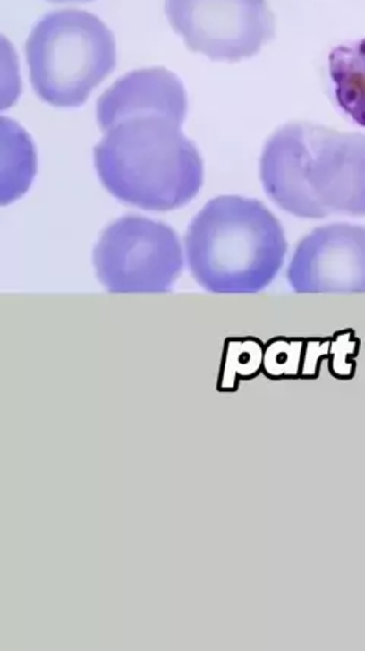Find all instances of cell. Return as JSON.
Segmentation results:
<instances>
[{"label": "cell", "mask_w": 365, "mask_h": 651, "mask_svg": "<svg viewBox=\"0 0 365 651\" xmlns=\"http://www.w3.org/2000/svg\"><path fill=\"white\" fill-rule=\"evenodd\" d=\"M260 182L269 201L291 216L364 217L365 134L286 124L265 144Z\"/></svg>", "instance_id": "cell-1"}, {"label": "cell", "mask_w": 365, "mask_h": 651, "mask_svg": "<svg viewBox=\"0 0 365 651\" xmlns=\"http://www.w3.org/2000/svg\"><path fill=\"white\" fill-rule=\"evenodd\" d=\"M184 118L169 112L130 113L102 129L95 168L110 194L152 212L180 210L203 186L204 165L182 132Z\"/></svg>", "instance_id": "cell-2"}, {"label": "cell", "mask_w": 365, "mask_h": 651, "mask_svg": "<svg viewBox=\"0 0 365 651\" xmlns=\"http://www.w3.org/2000/svg\"><path fill=\"white\" fill-rule=\"evenodd\" d=\"M184 249L191 275L204 290L258 293L279 275L288 242L262 201L219 195L191 221Z\"/></svg>", "instance_id": "cell-3"}, {"label": "cell", "mask_w": 365, "mask_h": 651, "mask_svg": "<svg viewBox=\"0 0 365 651\" xmlns=\"http://www.w3.org/2000/svg\"><path fill=\"white\" fill-rule=\"evenodd\" d=\"M37 95L54 107H78L116 66V43L98 17L55 11L43 17L26 43Z\"/></svg>", "instance_id": "cell-4"}, {"label": "cell", "mask_w": 365, "mask_h": 651, "mask_svg": "<svg viewBox=\"0 0 365 651\" xmlns=\"http://www.w3.org/2000/svg\"><path fill=\"white\" fill-rule=\"evenodd\" d=\"M182 247L173 227L125 216L102 232L93 252L98 279L112 293H162L182 272Z\"/></svg>", "instance_id": "cell-5"}, {"label": "cell", "mask_w": 365, "mask_h": 651, "mask_svg": "<svg viewBox=\"0 0 365 651\" xmlns=\"http://www.w3.org/2000/svg\"><path fill=\"white\" fill-rule=\"evenodd\" d=\"M165 8L186 47L215 62L250 58L274 37L267 0H166Z\"/></svg>", "instance_id": "cell-6"}, {"label": "cell", "mask_w": 365, "mask_h": 651, "mask_svg": "<svg viewBox=\"0 0 365 651\" xmlns=\"http://www.w3.org/2000/svg\"><path fill=\"white\" fill-rule=\"evenodd\" d=\"M286 278L297 293H365L364 226H319L300 240Z\"/></svg>", "instance_id": "cell-7"}, {"label": "cell", "mask_w": 365, "mask_h": 651, "mask_svg": "<svg viewBox=\"0 0 365 651\" xmlns=\"http://www.w3.org/2000/svg\"><path fill=\"white\" fill-rule=\"evenodd\" d=\"M169 112L186 118L188 97L182 82L163 67L128 73L115 82L98 101L99 127L123 115L139 112Z\"/></svg>", "instance_id": "cell-8"}, {"label": "cell", "mask_w": 365, "mask_h": 651, "mask_svg": "<svg viewBox=\"0 0 365 651\" xmlns=\"http://www.w3.org/2000/svg\"><path fill=\"white\" fill-rule=\"evenodd\" d=\"M329 77L338 107L365 129V39L330 52Z\"/></svg>", "instance_id": "cell-9"}, {"label": "cell", "mask_w": 365, "mask_h": 651, "mask_svg": "<svg viewBox=\"0 0 365 651\" xmlns=\"http://www.w3.org/2000/svg\"><path fill=\"white\" fill-rule=\"evenodd\" d=\"M52 2H89V0H52Z\"/></svg>", "instance_id": "cell-10"}]
</instances>
